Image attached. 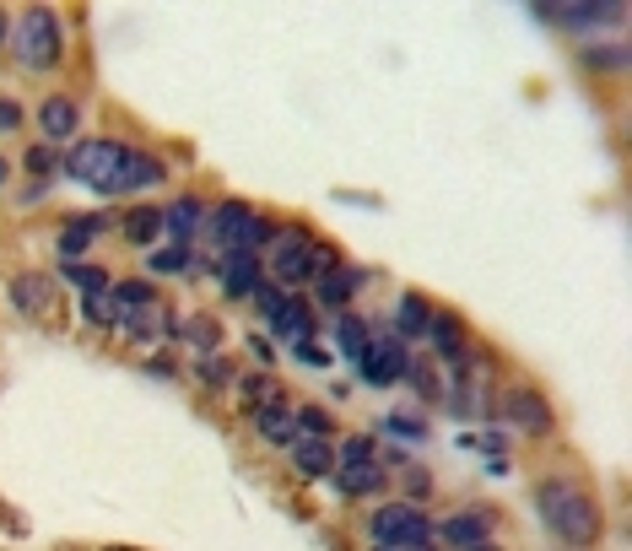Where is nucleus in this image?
I'll use <instances>...</instances> for the list:
<instances>
[{"instance_id":"obj_1","label":"nucleus","mask_w":632,"mask_h":551,"mask_svg":"<svg viewBox=\"0 0 632 551\" xmlns=\"http://www.w3.org/2000/svg\"><path fill=\"white\" fill-rule=\"evenodd\" d=\"M535 508H541V519L551 524V535H557L562 546L584 551V546L600 541V508L589 503L573 481H541V487H535Z\"/></svg>"},{"instance_id":"obj_2","label":"nucleus","mask_w":632,"mask_h":551,"mask_svg":"<svg viewBox=\"0 0 632 551\" xmlns=\"http://www.w3.org/2000/svg\"><path fill=\"white\" fill-rule=\"evenodd\" d=\"M130 157H136V152L119 146V141H82V146H71V157H65V173L82 179V184H92V190H103V195H119V190H125Z\"/></svg>"},{"instance_id":"obj_3","label":"nucleus","mask_w":632,"mask_h":551,"mask_svg":"<svg viewBox=\"0 0 632 551\" xmlns=\"http://www.w3.org/2000/svg\"><path fill=\"white\" fill-rule=\"evenodd\" d=\"M271 271H276V281H287V287H303V281H314V276L335 271V254H330V249H319L314 238H308L303 227H298V233H276Z\"/></svg>"},{"instance_id":"obj_4","label":"nucleus","mask_w":632,"mask_h":551,"mask_svg":"<svg viewBox=\"0 0 632 551\" xmlns=\"http://www.w3.org/2000/svg\"><path fill=\"white\" fill-rule=\"evenodd\" d=\"M11 49H17V60L28 65V71H49V65L60 60V22L55 11H28V17H17V28H11Z\"/></svg>"},{"instance_id":"obj_5","label":"nucleus","mask_w":632,"mask_h":551,"mask_svg":"<svg viewBox=\"0 0 632 551\" xmlns=\"http://www.w3.org/2000/svg\"><path fill=\"white\" fill-rule=\"evenodd\" d=\"M368 530L379 546H422L427 535H433V524H427V514L416 503H384L379 514L368 519Z\"/></svg>"},{"instance_id":"obj_6","label":"nucleus","mask_w":632,"mask_h":551,"mask_svg":"<svg viewBox=\"0 0 632 551\" xmlns=\"http://www.w3.org/2000/svg\"><path fill=\"white\" fill-rule=\"evenodd\" d=\"M211 238L227 254H254V244L265 238V222L254 217L244 200H227V206H217V217H211Z\"/></svg>"},{"instance_id":"obj_7","label":"nucleus","mask_w":632,"mask_h":551,"mask_svg":"<svg viewBox=\"0 0 632 551\" xmlns=\"http://www.w3.org/2000/svg\"><path fill=\"white\" fill-rule=\"evenodd\" d=\"M119 330L136 335V341H168L173 335V314L163 303H146V308H119Z\"/></svg>"},{"instance_id":"obj_8","label":"nucleus","mask_w":632,"mask_h":551,"mask_svg":"<svg viewBox=\"0 0 632 551\" xmlns=\"http://www.w3.org/2000/svg\"><path fill=\"white\" fill-rule=\"evenodd\" d=\"M487 535H492V514H487V508H470V514H449V519H443V541L460 546V551L487 546Z\"/></svg>"},{"instance_id":"obj_9","label":"nucleus","mask_w":632,"mask_h":551,"mask_svg":"<svg viewBox=\"0 0 632 551\" xmlns=\"http://www.w3.org/2000/svg\"><path fill=\"white\" fill-rule=\"evenodd\" d=\"M76 125H82V114H76V98H44V109H38V130H44V141H76Z\"/></svg>"},{"instance_id":"obj_10","label":"nucleus","mask_w":632,"mask_h":551,"mask_svg":"<svg viewBox=\"0 0 632 551\" xmlns=\"http://www.w3.org/2000/svg\"><path fill=\"white\" fill-rule=\"evenodd\" d=\"M362 373H368V384H395L400 373H406V352H400L395 341H368V352H362Z\"/></svg>"},{"instance_id":"obj_11","label":"nucleus","mask_w":632,"mask_h":551,"mask_svg":"<svg viewBox=\"0 0 632 551\" xmlns=\"http://www.w3.org/2000/svg\"><path fill=\"white\" fill-rule=\"evenodd\" d=\"M292 465L303 470V476H330L335 470V449H330V438H292Z\"/></svg>"},{"instance_id":"obj_12","label":"nucleus","mask_w":632,"mask_h":551,"mask_svg":"<svg viewBox=\"0 0 632 551\" xmlns=\"http://www.w3.org/2000/svg\"><path fill=\"white\" fill-rule=\"evenodd\" d=\"M222 287H227V298H249V292L260 287V260H254V254H227Z\"/></svg>"},{"instance_id":"obj_13","label":"nucleus","mask_w":632,"mask_h":551,"mask_svg":"<svg viewBox=\"0 0 632 551\" xmlns=\"http://www.w3.org/2000/svg\"><path fill=\"white\" fill-rule=\"evenodd\" d=\"M508 422H519L524 433H546L551 411L541 406V395H535V389H514V395H508Z\"/></svg>"},{"instance_id":"obj_14","label":"nucleus","mask_w":632,"mask_h":551,"mask_svg":"<svg viewBox=\"0 0 632 551\" xmlns=\"http://www.w3.org/2000/svg\"><path fill=\"white\" fill-rule=\"evenodd\" d=\"M11 303H17L22 314H49V308H55V287H49L44 276H17L11 281Z\"/></svg>"},{"instance_id":"obj_15","label":"nucleus","mask_w":632,"mask_h":551,"mask_svg":"<svg viewBox=\"0 0 632 551\" xmlns=\"http://www.w3.org/2000/svg\"><path fill=\"white\" fill-rule=\"evenodd\" d=\"M254 433L265 443H292L298 438V422H292L287 406H265V411H254Z\"/></svg>"},{"instance_id":"obj_16","label":"nucleus","mask_w":632,"mask_h":551,"mask_svg":"<svg viewBox=\"0 0 632 551\" xmlns=\"http://www.w3.org/2000/svg\"><path fill=\"white\" fill-rule=\"evenodd\" d=\"M271 325L287 335V341H314V319H308V303H281L276 314H271Z\"/></svg>"},{"instance_id":"obj_17","label":"nucleus","mask_w":632,"mask_h":551,"mask_svg":"<svg viewBox=\"0 0 632 551\" xmlns=\"http://www.w3.org/2000/svg\"><path fill=\"white\" fill-rule=\"evenodd\" d=\"M195 222H206V211H200V200H173V206L163 211V233H168V238H179V244H184V238L195 233Z\"/></svg>"},{"instance_id":"obj_18","label":"nucleus","mask_w":632,"mask_h":551,"mask_svg":"<svg viewBox=\"0 0 632 551\" xmlns=\"http://www.w3.org/2000/svg\"><path fill=\"white\" fill-rule=\"evenodd\" d=\"M335 481H341V492L362 497V492H379L384 487V470H379V460H368V465H346Z\"/></svg>"},{"instance_id":"obj_19","label":"nucleus","mask_w":632,"mask_h":551,"mask_svg":"<svg viewBox=\"0 0 632 551\" xmlns=\"http://www.w3.org/2000/svg\"><path fill=\"white\" fill-rule=\"evenodd\" d=\"M335 341H341V357L362 362V352H368V325L352 319V314H341V319H335Z\"/></svg>"},{"instance_id":"obj_20","label":"nucleus","mask_w":632,"mask_h":551,"mask_svg":"<svg viewBox=\"0 0 632 551\" xmlns=\"http://www.w3.org/2000/svg\"><path fill=\"white\" fill-rule=\"evenodd\" d=\"M427 335H433L438 357H443V362H454V368H460V357H465V341H460V325H454V319H433V325H427Z\"/></svg>"},{"instance_id":"obj_21","label":"nucleus","mask_w":632,"mask_h":551,"mask_svg":"<svg viewBox=\"0 0 632 551\" xmlns=\"http://www.w3.org/2000/svg\"><path fill=\"white\" fill-rule=\"evenodd\" d=\"M352 287H357V276L335 265V271H325V276H319V303H325V308H346V298H352Z\"/></svg>"},{"instance_id":"obj_22","label":"nucleus","mask_w":632,"mask_h":551,"mask_svg":"<svg viewBox=\"0 0 632 551\" xmlns=\"http://www.w3.org/2000/svg\"><path fill=\"white\" fill-rule=\"evenodd\" d=\"M427 325H433V303L411 292V298L400 303V335H427Z\"/></svg>"},{"instance_id":"obj_23","label":"nucleus","mask_w":632,"mask_h":551,"mask_svg":"<svg viewBox=\"0 0 632 551\" xmlns=\"http://www.w3.org/2000/svg\"><path fill=\"white\" fill-rule=\"evenodd\" d=\"M157 233H163V211L141 206V211H130L125 217V238H136V244H152Z\"/></svg>"},{"instance_id":"obj_24","label":"nucleus","mask_w":632,"mask_h":551,"mask_svg":"<svg viewBox=\"0 0 632 551\" xmlns=\"http://www.w3.org/2000/svg\"><path fill=\"white\" fill-rule=\"evenodd\" d=\"M92 233H98V217H76V222L60 233V254H65V260H76V254L92 244Z\"/></svg>"},{"instance_id":"obj_25","label":"nucleus","mask_w":632,"mask_h":551,"mask_svg":"<svg viewBox=\"0 0 632 551\" xmlns=\"http://www.w3.org/2000/svg\"><path fill=\"white\" fill-rule=\"evenodd\" d=\"M184 341H190L195 352H217L222 325H217V319H206V314H200V319H190V325H184Z\"/></svg>"},{"instance_id":"obj_26","label":"nucleus","mask_w":632,"mask_h":551,"mask_svg":"<svg viewBox=\"0 0 632 551\" xmlns=\"http://www.w3.org/2000/svg\"><path fill=\"white\" fill-rule=\"evenodd\" d=\"M65 281H76V287H82L87 298H92V292H109V276L92 271V265H76V260H65Z\"/></svg>"},{"instance_id":"obj_27","label":"nucleus","mask_w":632,"mask_h":551,"mask_svg":"<svg viewBox=\"0 0 632 551\" xmlns=\"http://www.w3.org/2000/svg\"><path fill=\"white\" fill-rule=\"evenodd\" d=\"M184 265H190V249H184V244H168V249L152 254V271H157V276H179Z\"/></svg>"},{"instance_id":"obj_28","label":"nucleus","mask_w":632,"mask_h":551,"mask_svg":"<svg viewBox=\"0 0 632 551\" xmlns=\"http://www.w3.org/2000/svg\"><path fill=\"white\" fill-rule=\"evenodd\" d=\"M292 422H298L308 438H330V427H335V422H330V411H319V406H303V411H292Z\"/></svg>"},{"instance_id":"obj_29","label":"nucleus","mask_w":632,"mask_h":551,"mask_svg":"<svg viewBox=\"0 0 632 551\" xmlns=\"http://www.w3.org/2000/svg\"><path fill=\"white\" fill-rule=\"evenodd\" d=\"M87 319H92V325H119L114 292H92V298H87Z\"/></svg>"},{"instance_id":"obj_30","label":"nucleus","mask_w":632,"mask_h":551,"mask_svg":"<svg viewBox=\"0 0 632 551\" xmlns=\"http://www.w3.org/2000/svg\"><path fill=\"white\" fill-rule=\"evenodd\" d=\"M114 303H130V308H146V303H157V292L146 287V281H119L114 287Z\"/></svg>"},{"instance_id":"obj_31","label":"nucleus","mask_w":632,"mask_h":551,"mask_svg":"<svg viewBox=\"0 0 632 551\" xmlns=\"http://www.w3.org/2000/svg\"><path fill=\"white\" fill-rule=\"evenodd\" d=\"M271 395H276V389L265 384V379H244V406H249V411H265V406H276Z\"/></svg>"},{"instance_id":"obj_32","label":"nucleus","mask_w":632,"mask_h":551,"mask_svg":"<svg viewBox=\"0 0 632 551\" xmlns=\"http://www.w3.org/2000/svg\"><path fill=\"white\" fill-rule=\"evenodd\" d=\"M368 460H373V443L368 438H346L341 443V470L346 465H368Z\"/></svg>"},{"instance_id":"obj_33","label":"nucleus","mask_w":632,"mask_h":551,"mask_svg":"<svg viewBox=\"0 0 632 551\" xmlns=\"http://www.w3.org/2000/svg\"><path fill=\"white\" fill-rule=\"evenodd\" d=\"M384 433H400L406 443L422 438V422H411V416H384Z\"/></svg>"},{"instance_id":"obj_34","label":"nucleus","mask_w":632,"mask_h":551,"mask_svg":"<svg viewBox=\"0 0 632 551\" xmlns=\"http://www.w3.org/2000/svg\"><path fill=\"white\" fill-rule=\"evenodd\" d=\"M254 303H260V314H276V308L287 303V298H281L276 287H254Z\"/></svg>"},{"instance_id":"obj_35","label":"nucleus","mask_w":632,"mask_h":551,"mask_svg":"<svg viewBox=\"0 0 632 551\" xmlns=\"http://www.w3.org/2000/svg\"><path fill=\"white\" fill-rule=\"evenodd\" d=\"M28 173H55V152H49V146L28 152Z\"/></svg>"},{"instance_id":"obj_36","label":"nucleus","mask_w":632,"mask_h":551,"mask_svg":"<svg viewBox=\"0 0 632 551\" xmlns=\"http://www.w3.org/2000/svg\"><path fill=\"white\" fill-rule=\"evenodd\" d=\"M298 357L308 362V368H325V362H330V357H325V352H319V346H314V341H303V346H298Z\"/></svg>"},{"instance_id":"obj_37","label":"nucleus","mask_w":632,"mask_h":551,"mask_svg":"<svg viewBox=\"0 0 632 551\" xmlns=\"http://www.w3.org/2000/svg\"><path fill=\"white\" fill-rule=\"evenodd\" d=\"M22 125V109L17 103H0V130H17Z\"/></svg>"},{"instance_id":"obj_38","label":"nucleus","mask_w":632,"mask_h":551,"mask_svg":"<svg viewBox=\"0 0 632 551\" xmlns=\"http://www.w3.org/2000/svg\"><path fill=\"white\" fill-rule=\"evenodd\" d=\"M384 551H433V546H427V541H422V546H384Z\"/></svg>"},{"instance_id":"obj_39","label":"nucleus","mask_w":632,"mask_h":551,"mask_svg":"<svg viewBox=\"0 0 632 551\" xmlns=\"http://www.w3.org/2000/svg\"><path fill=\"white\" fill-rule=\"evenodd\" d=\"M0 184H6V163H0Z\"/></svg>"},{"instance_id":"obj_40","label":"nucleus","mask_w":632,"mask_h":551,"mask_svg":"<svg viewBox=\"0 0 632 551\" xmlns=\"http://www.w3.org/2000/svg\"><path fill=\"white\" fill-rule=\"evenodd\" d=\"M0 33H6V17H0Z\"/></svg>"},{"instance_id":"obj_41","label":"nucleus","mask_w":632,"mask_h":551,"mask_svg":"<svg viewBox=\"0 0 632 551\" xmlns=\"http://www.w3.org/2000/svg\"><path fill=\"white\" fill-rule=\"evenodd\" d=\"M476 551H492V546H476Z\"/></svg>"},{"instance_id":"obj_42","label":"nucleus","mask_w":632,"mask_h":551,"mask_svg":"<svg viewBox=\"0 0 632 551\" xmlns=\"http://www.w3.org/2000/svg\"><path fill=\"white\" fill-rule=\"evenodd\" d=\"M109 551H119V546H109Z\"/></svg>"}]
</instances>
